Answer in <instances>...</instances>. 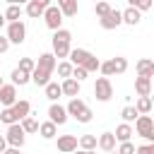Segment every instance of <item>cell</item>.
<instances>
[{"label":"cell","instance_id":"1","mask_svg":"<svg viewBox=\"0 0 154 154\" xmlns=\"http://www.w3.org/2000/svg\"><path fill=\"white\" fill-rule=\"evenodd\" d=\"M55 65H58V60L53 58V53H41L38 63H36V67L31 72V82L36 87H46L51 82V75L55 72Z\"/></svg>","mask_w":154,"mask_h":154},{"label":"cell","instance_id":"2","mask_svg":"<svg viewBox=\"0 0 154 154\" xmlns=\"http://www.w3.org/2000/svg\"><path fill=\"white\" fill-rule=\"evenodd\" d=\"M70 41H72V34L67 29H58L53 34V58H67L70 55Z\"/></svg>","mask_w":154,"mask_h":154},{"label":"cell","instance_id":"3","mask_svg":"<svg viewBox=\"0 0 154 154\" xmlns=\"http://www.w3.org/2000/svg\"><path fill=\"white\" fill-rule=\"evenodd\" d=\"M132 132L142 135V137L147 140V144H152V140H154V120H152L149 116H137V120H135V128H132Z\"/></svg>","mask_w":154,"mask_h":154},{"label":"cell","instance_id":"4","mask_svg":"<svg viewBox=\"0 0 154 154\" xmlns=\"http://www.w3.org/2000/svg\"><path fill=\"white\" fill-rule=\"evenodd\" d=\"M5 38L10 41V43H24V38H26V24L19 19V22H10L7 24V34H5Z\"/></svg>","mask_w":154,"mask_h":154},{"label":"cell","instance_id":"5","mask_svg":"<svg viewBox=\"0 0 154 154\" xmlns=\"http://www.w3.org/2000/svg\"><path fill=\"white\" fill-rule=\"evenodd\" d=\"M2 137H5V142H7V147H14V149H22V147H24V140H26V135H24V130L19 128V123H14V125H10V128H7V132H5Z\"/></svg>","mask_w":154,"mask_h":154},{"label":"cell","instance_id":"6","mask_svg":"<svg viewBox=\"0 0 154 154\" xmlns=\"http://www.w3.org/2000/svg\"><path fill=\"white\" fill-rule=\"evenodd\" d=\"M94 96H96V101H111L113 99V84H111V79L99 77L96 84H94Z\"/></svg>","mask_w":154,"mask_h":154},{"label":"cell","instance_id":"7","mask_svg":"<svg viewBox=\"0 0 154 154\" xmlns=\"http://www.w3.org/2000/svg\"><path fill=\"white\" fill-rule=\"evenodd\" d=\"M43 19H46V26H48L51 31H58L60 24H63V14H60L58 5H48L46 12H43Z\"/></svg>","mask_w":154,"mask_h":154},{"label":"cell","instance_id":"8","mask_svg":"<svg viewBox=\"0 0 154 154\" xmlns=\"http://www.w3.org/2000/svg\"><path fill=\"white\" fill-rule=\"evenodd\" d=\"M99 24H101V29H106V31H111V29H118V26L123 24V19H120V10L111 7V12H108V14H103V17L99 19Z\"/></svg>","mask_w":154,"mask_h":154},{"label":"cell","instance_id":"9","mask_svg":"<svg viewBox=\"0 0 154 154\" xmlns=\"http://www.w3.org/2000/svg\"><path fill=\"white\" fill-rule=\"evenodd\" d=\"M48 120L58 128V125H65L67 123V111H65V106H60V103H51V108H48Z\"/></svg>","mask_w":154,"mask_h":154},{"label":"cell","instance_id":"10","mask_svg":"<svg viewBox=\"0 0 154 154\" xmlns=\"http://www.w3.org/2000/svg\"><path fill=\"white\" fill-rule=\"evenodd\" d=\"M14 101H17V87L14 84H2L0 87V103L5 108H12Z\"/></svg>","mask_w":154,"mask_h":154},{"label":"cell","instance_id":"11","mask_svg":"<svg viewBox=\"0 0 154 154\" xmlns=\"http://www.w3.org/2000/svg\"><path fill=\"white\" fill-rule=\"evenodd\" d=\"M67 58H70L67 63H70L72 67H84V63L91 58V53L84 51V48H70V55H67Z\"/></svg>","mask_w":154,"mask_h":154},{"label":"cell","instance_id":"12","mask_svg":"<svg viewBox=\"0 0 154 154\" xmlns=\"http://www.w3.org/2000/svg\"><path fill=\"white\" fill-rule=\"evenodd\" d=\"M58 152H63V154L77 152V137L75 135H60L58 137Z\"/></svg>","mask_w":154,"mask_h":154},{"label":"cell","instance_id":"13","mask_svg":"<svg viewBox=\"0 0 154 154\" xmlns=\"http://www.w3.org/2000/svg\"><path fill=\"white\" fill-rule=\"evenodd\" d=\"M48 5H51L48 0H31V2L26 5V14H29L31 19L43 17V12H46V7H48Z\"/></svg>","mask_w":154,"mask_h":154},{"label":"cell","instance_id":"14","mask_svg":"<svg viewBox=\"0 0 154 154\" xmlns=\"http://www.w3.org/2000/svg\"><path fill=\"white\" fill-rule=\"evenodd\" d=\"M79 82H75L72 77L70 79H63V84H60V91H63V96H70V99H77L79 96Z\"/></svg>","mask_w":154,"mask_h":154},{"label":"cell","instance_id":"15","mask_svg":"<svg viewBox=\"0 0 154 154\" xmlns=\"http://www.w3.org/2000/svg\"><path fill=\"white\" fill-rule=\"evenodd\" d=\"M29 111H31V103H29L26 99H17V101H14V106H12V113H14L17 123H19V120H24V118L29 116Z\"/></svg>","mask_w":154,"mask_h":154},{"label":"cell","instance_id":"16","mask_svg":"<svg viewBox=\"0 0 154 154\" xmlns=\"http://www.w3.org/2000/svg\"><path fill=\"white\" fill-rule=\"evenodd\" d=\"M84 108H87V103H84V101H82L79 96H77V99H70V103L65 106V111H67V118L72 116L75 120H77V118L82 116V111H84Z\"/></svg>","mask_w":154,"mask_h":154},{"label":"cell","instance_id":"17","mask_svg":"<svg viewBox=\"0 0 154 154\" xmlns=\"http://www.w3.org/2000/svg\"><path fill=\"white\" fill-rule=\"evenodd\" d=\"M96 147H101L106 154L108 152H116V137H113V132H101L99 140H96Z\"/></svg>","mask_w":154,"mask_h":154},{"label":"cell","instance_id":"18","mask_svg":"<svg viewBox=\"0 0 154 154\" xmlns=\"http://www.w3.org/2000/svg\"><path fill=\"white\" fill-rule=\"evenodd\" d=\"M58 10L63 17H75L79 5H77V0H58Z\"/></svg>","mask_w":154,"mask_h":154},{"label":"cell","instance_id":"19","mask_svg":"<svg viewBox=\"0 0 154 154\" xmlns=\"http://www.w3.org/2000/svg\"><path fill=\"white\" fill-rule=\"evenodd\" d=\"M137 77H147V79H152V75H154V63L149 60V58H142V60H137Z\"/></svg>","mask_w":154,"mask_h":154},{"label":"cell","instance_id":"20","mask_svg":"<svg viewBox=\"0 0 154 154\" xmlns=\"http://www.w3.org/2000/svg\"><path fill=\"white\" fill-rule=\"evenodd\" d=\"M132 135H135V132H132V125H128V123H120V125L116 128V132H113L116 142H130Z\"/></svg>","mask_w":154,"mask_h":154},{"label":"cell","instance_id":"21","mask_svg":"<svg viewBox=\"0 0 154 154\" xmlns=\"http://www.w3.org/2000/svg\"><path fill=\"white\" fill-rule=\"evenodd\" d=\"M2 17H5V22H7V24H10V22H19V17H22V5H17V2H10Z\"/></svg>","mask_w":154,"mask_h":154},{"label":"cell","instance_id":"22","mask_svg":"<svg viewBox=\"0 0 154 154\" xmlns=\"http://www.w3.org/2000/svg\"><path fill=\"white\" fill-rule=\"evenodd\" d=\"M120 19H123V24H130V26H135V24L142 19V14H140L137 10H132V7H125V10L120 12Z\"/></svg>","mask_w":154,"mask_h":154},{"label":"cell","instance_id":"23","mask_svg":"<svg viewBox=\"0 0 154 154\" xmlns=\"http://www.w3.org/2000/svg\"><path fill=\"white\" fill-rule=\"evenodd\" d=\"M135 91H137L140 96H149V91H152V79L137 77V79H135Z\"/></svg>","mask_w":154,"mask_h":154},{"label":"cell","instance_id":"24","mask_svg":"<svg viewBox=\"0 0 154 154\" xmlns=\"http://www.w3.org/2000/svg\"><path fill=\"white\" fill-rule=\"evenodd\" d=\"M19 128L24 130V135H31V132H38V120L34 116H26L24 120H19Z\"/></svg>","mask_w":154,"mask_h":154},{"label":"cell","instance_id":"25","mask_svg":"<svg viewBox=\"0 0 154 154\" xmlns=\"http://www.w3.org/2000/svg\"><path fill=\"white\" fill-rule=\"evenodd\" d=\"M55 132H58V128H55L51 120H46V123H38V135H41L43 140H53V137H55Z\"/></svg>","mask_w":154,"mask_h":154},{"label":"cell","instance_id":"26","mask_svg":"<svg viewBox=\"0 0 154 154\" xmlns=\"http://www.w3.org/2000/svg\"><path fill=\"white\" fill-rule=\"evenodd\" d=\"M77 147H82V152H96V137L94 135H82L77 140Z\"/></svg>","mask_w":154,"mask_h":154},{"label":"cell","instance_id":"27","mask_svg":"<svg viewBox=\"0 0 154 154\" xmlns=\"http://www.w3.org/2000/svg\"><path fill=\"white\" fill-rule=\"evenodd\" d=\"M10 79H12V84H14V87H17V84H19V87H24V84H29V82H31V75H26V72H22V70H17V67H14V70H12V75H10Z\"/></svg>","mask_w":154,"mask_h":154},{"label":"cell","instance_id":"28","mask_svg":"<svg viewBox=\"0 0 154 154\" xmlns=\"http://www.w3.org/2000/svg\"><path fill=\"white\" fill-rule=\"evenodd\" d=\"M43 89H46V96H48V99H51L53 103H55V101H58V99L63 96V91H60V84H58V82H48V84H46Z\"/></svg>","mask_w":154,"mask_h":154},{"label":"cell","instance_id":"29","mask_svg":"<svg viewBox=\"0 0 154 154\" xmlns=\"http://www.w3.org/2000/svg\"><path fill=\"white\" fill-rule=\"evenodd\" d=\"M135 111H137V116H147L152 111V99L149 96H140L137 103H135Z\"/></svg>","mask_w":154,"mask_h":154},{"label":"cell","instance_id":"30","mask_svg":"<svg viewBox=\"0 0 154 154\" xmlns=\"http://www.w3.org/2000/svg\"><path fill=\"white\" fill-rule=\"evenodd\" d=\"M111 63H113V72H116V75H123V72L128 70V60H125L123 55H116V58H111Z\"/></svg>","mask_w":154,"mask_h":154},{"label":"cell","instance_id":"31","mask_svg":"<svg viewBox=\"0 0 154 154\" xmlns=\"http://www.w3.org/2000/svg\"><path fill=\"white\" fill-rule=\"evenodd\" d=\"M120 118H123V123H135L137 120V111H135V106H125L123 111H120Z\"/></svg>","mask_w":154,"mask_h":154},{"label":"cell","instance_id":"32","mask_svg":"<svg viewBox=\"0 0 154 154\" xmlns=\"http://www.w3.org/2000/svg\"><path fill=\"white\" fill-rule=\"evenodd\" d=\"M55 70H58V75H60L63 79H70V77H72V65H70L67 60L58 63V65H55Z\"/></svg>","mask_w":154,"mask_h":154},{"label":"cell","instance_id":"33","mask_svg":"<svg viewBox=\"0 0 154 154\" xmlns=\"http://www.w3.org/2000/svg\"><path fill=\"white\" fill-rule=\"evenodd\" d=\"M34 67H36V63H34L31 58H22V60H19V65H17V70H22V72H26V75H31V72H34Z\"/></svg>","mask_w":154,"mask_h":154},{"label":"cell","instance_id":"34","mask_svg":"<svg viewBox=\"0 0 154 154\" xmlns=\"http://www.w3.org/2000/svg\"><path fill=\"white\" fill-rule=\"evenodd\" d=\"M0 120H2V123H5L7 128L17 123V118H14V113H12V108H2V111H0Z\"/></svg>","mask_w":154,"mask_h":154},{"label":"cell","instance_id":"35","mask_svg":"<svg viewBox=\"0 0 154 154\" xmlns=\"http://www.w3.org/2000/svg\"><path fill=\"white\" fill-rule=\"evenodd\" d=\"M130 7H132V10H137V12L149 10V7H152V0H130Z\"/></svg>","mask_w":154,"mask_h":154},{"label":"cell","instance_id":"36","mask_svg":"<svg viewBox=\"0 0 154 154\" xmlns=\"http://www.w3.org/2000/svg\"><path fill=\"white\" fill-rule=\"evenodd\" d=\"M99 65H101V60H99L96 55H91V58L84 63V70H87V75H89V72H96V70H99Z\"/></svg>","mask_w":154,"mask_h":154},{"label":"cell","instance_id":"37","mask_svg":"<svg viewBox=\"0 0 154 154\" xmlns=\"http://www.w3.org/2000/svg\"><path fill=\"white\" fill-rule=\"evenodd\" d=\"M87 77H89V75H87V70H84V67H72V79H75V82H79V84H82Z\"/></svg>","mask_w":154,"mask_h":154},{"label":"cell","instance_id":"38","mask_svg":"<svg viewBox=\"0 0 154 154\" xmlns=\"http://www.w3.org/2000/svg\"><path fill=\"white\" fill-rule=\"evenodd\" d=\"M94 12H96V17L101 19L103 14H108V12H111V5H108V2H96V7H94Z\"/></svg>","mask_w":154,"mask_h":154},{"label":"cell","instance_id":"39","mask_svg":"<svg viewBox=\"0 0 154 154\" xmlns=\"http://www.w3.org/2000/svg\"><path fill=\"white\" fill-rule=\"evenodd\" d=\"M116 154H135V144L132 142H120V147L116 149Z\"/></svg>","mask_w":154,"mask_h":154},{"label":"cell","instance_id":"40","mask_svg":"<svg viewBox=\"0 0 154 154\" xmlns=\"http://www.w3.org/2000/svg\"><path fill=\"white\" fill-rule=\"evenodd\" d=\"M91 116H94V113H91V108H89V106H87V108H84V111H82V116H79V118H77V123H89V120H91Z\"/></svg>","mask_w":154,"mask_h":154},{"label":"cell","instance_id":"41","mask_svg":"<svg viewBox=\"0 0 154 154\" xmlns=\"http://www.w3.org/2000/svg\"><path fill=\"white\" fill-rule=\"evenodd\" d=\"M135 154H154V144H142V147H135Z\"/></svg>","mask_w":154,"mask_h":154},{"label":"cell","instance_id":"42","mask_svg":"<svg viewBox=\"0 0 154 154\" xmlns=\"http://www.w3.org/2000/svg\"><path fill=\"white\" fill-rule=\"evenodd\" d=\"M7 48H10V41H7L5 36H0V55H2V53H7Z\"/></svg>","mask_w":154,"mask_h":154},{"label":"cell","instance_id":"43","mask_svg":"<svg viewBox=\"0 0 154 154\" xmlns=\"http://www.w3.org/2000/svg\"><path fill=\"white\" fill-rule=\"evenodd\" d=\"M5 149H7V142H5V137H2V135H0V154H2V152H5Z\"/></svg>","mask_w":154,"mask_h":154},{"label":"cell","instance_id":"44","mask_svg":"<svg viewBox=\"0 0 154 154\" xmlns=\"http://www.w3.org/2000/svg\"><path fill=\"white\" fill-rule=\"evenodd\" d=\"M2 154H19V149H14V147H7Z\"/></svg>","mask_w":154,"mask_h":154},{"label":"cell","instance_id":"45","mask_svg":"<svg viewBox=\"0 0 154 154\" xmlns=\"http://www.w3.org/2000/svg\"><path fill=\"white\" fill-rule=\"evenodd\" d=\"M2 26H5V17L0 14V29H2Z\"/></svg>","mask_w":154,"mask_h":154},{"label":"cell","instance_id":"46","mask_svg":"<svg viewBox=\"0 0 154 154\" xmlns=\"http://www.w3.org/2000/svg\"><path fill=\"white\" fill-rule=\"evenodd\" d=\"M72 154H87V152H82V149H79V152H72Z\"/></svg>","mask_w":154,"mask_h":154},{"label":"cell","instance_id":"47","mask_svg":"<svg viewBox=\"0 0 154 154\" xmlns=\"http://www.w3.org/2000/svg\"><path fill=\"white\" fill-rule=\"evenodd\" d=\"M87 154H96V152H87Z\"/></svg>","mask_w":154,"mask_h":154},{"label":"cell","instance_id":"48","mask_svg":"<svg viewBox=\"0 0 154 154\" xmlns=\"http://www.w3.org/2000/svg\"><path fill=\"white\" fill-rule=\"evenodd\" d=\"M0 87H2V77H0Z\"/></svg>","mask_w":154,"mask_h":154},{"label":"cell","instance_id":"49","mask_svg":"<svg viewBox=\"0 0 154 154\" xmlns=\"http://www.w3.org/2000/svg\"><path fill=\"white\" fill-rule=\"evenodd\" d=\"M108 154H116V152H108Z\"/></svg>","mask_w":154,"mask_h":154}]
</instances>
